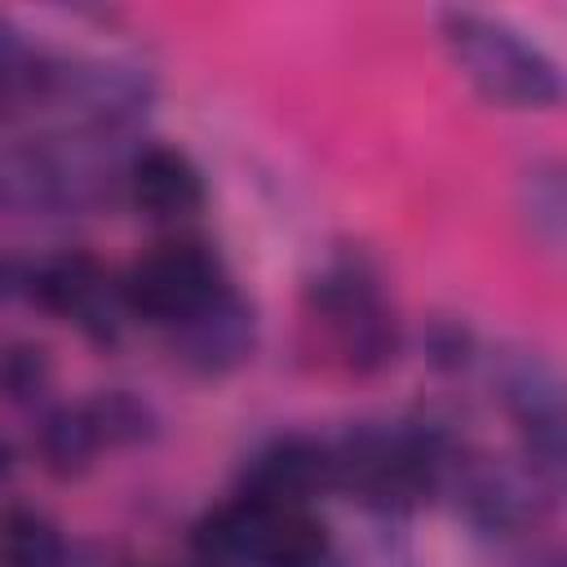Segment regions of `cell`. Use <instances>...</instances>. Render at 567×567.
Segmentation results:
<instances>
[{"label":"cell","instance_id":"cell-2","mask_svg":"<svg viewBox=\"0 0 567 567\" xmlns=\"http://www.w3.org/2000/svg\"><path fill=\"white\" fill-rule=\"evenodd\" d=\"M439 35L461 80L505 111H554L567 102L563 66L514 22L478 9H443Z\"/></svg>","mask_w":567,"mask_h":567},{"label":"cell","instance_id":"cell-18","mask_svg":"<svg viewBox=\"0 0 567 567\" xmlns=\"http://www.w3.org/2000/svg\"><path fill=\"white\" fill-rule=\"evenodd\" d=\"M532 567H567V554H549V558H536Z\"/></svg>","mask_w":567,"mask_h":567},{"label":"cell","instance_id":"cell-9","mask_svg":"<svg viewBox=\"0 0 567 567\" xmlns=\"http://www.w3.org/2000/svg\"><path fill=\"white\" fill-rule=\"evenodd\" d=\"M164 341H168L173 359L186 372H195V377H226V372H235V368H244L252 359L257 315L239 297V288L230 284L226 292H217L195 315H186L182 323L164 328Z\"/></svg>","mask_w":567,"mask_h":567},{"label":"cell","instance_id":"cell-5","mask_svg":"<svg viewBox=\"0 0 567 567\" xmlns=\"http://www.w3.org/2000/svg\"><path fill=\"white\" fill-rule=\"evenodd\" d=\"M492 399L518 439V461L567 501V372L536 350H501L492 359Z\"/></svg>","mask_w":567,"mask_h":567},{"label":"cell","instance_id":"cell-11","mask_svg":"<svg viewBox=\"0 0 567 567\" xmlns=\"http://www.w3.org/2000/svg\"><path fill=\"white\" fill-rule=\"evenodd\" d=\"M124 190L137 213H146L151 221H168V226L190 221L204 208V177L195 159L168 142H151L128 155Z\"/></svg>","mask_w":567,"mask_h":567},{"label":"cell","instance_id":"cell-13","mask_svg":"<svg viewBox=\"0 0 567 567\" xmlns=\"http://www.w3.org/2000/svg\"><path fill=\"white\" fill-rule=\"evenodd\" d=\"M102 452H106V447H102V434H97V425H93L84 399L44 412V421H40V430H35V456H40V465H44L49 474L75 478V474H84Z\"/></svg>","mask_w":567,"mask_h":567},{"label":"cell","instance_id":"cell-14","mask_svg":"<svg viewBox=\"0 0 567 567\" xmlns=\"http://www.w3.org/2000/svg\"><path fill=\"white\" fill-rule=\"evenodd\" d=\"M4 567H66L62 532L27 505L4 509Z\"/></svg>","mask_w":567,"mask_h":567},{"label":"cell","instance_id":"cell-6","mask_svg":"<svg viewBox=\"0 0 567 567\" xmlns=\"http://www.w3.org/2000/svg\"><path fill=\"white\" fill-rule=\"evenodd\" d=\"M310 323L319 328L323 346L332 350L337 363L350 372H381L399 354V315L381 288V275L372 270L368 257L346 252L332 257L310 292H306Z\"/></svg>","mask_w":567,"mask_h":567},{"label":"cell","instance_id":"cell-16","mask_svg":"<svg viewBox=\"0 0 567 567\" xmlns=\"http://www.w3.org/2000/svg\"><path fill=\"white\" fill-rule=\"evenodd\" d=\"M49 354L31 341H13L9 354H4V394L9 403H40L44 390H49Z\"/></svg>","mask_w":567,"mask_h":567},{"label":"cell","instance_id":"cell-8","mask_svg":"<svg viewBox=\"0 0 567 567\" xmlns=\"http://www.w3.org/2000/svg\"><path fill=\"white\" fill-rule=\"evenodd\" d=\"M13 292H27L31 306L75 323V332H84L97 346H111L133 319L124 279L106 275L89 252H53V257L31 261L27 284Z\"/></svg>","mask_w":567,"mask_h":567},{"label":"cell","instance_id":"cell-12","mask_svg":"<svg viewBox=\"0 0 567 567\" xmlns=\"http://www.w3.org/2000/svg\"><path fill=\"white\" fill-rule=\"evenodd\" d=\"M518 217L527 239L567 261V159H536L518 177Z\"/></svg>","mask_w":567,"mask_h":567},{"label":"cell","instance_id":"cell-1","mask_svg":"<svg viewBox=\"0 0 567 567\" xmlns=\"http://www.w3.org/2000/svg\"><path fill=\"white\" fill-rule=\"evenodd\" d=\"M452 439L416 421H363L332 439V492L394 518L443 492Z\"/></svg>","mask_w":567,"mask_h":567},{"label":"cell","instance_id":"cell-15","mask_svg":"<svg viewBox=\"0 0 567 567\" xmlns=\"http://www.w3.org/2000/svg\"><path fill=\"white\" fill-rule=\"evenodd\" d=\"M84 403H89V416H93L106 452L111 447H137L155 434V412L128 390H102V394H89Z\"/></svg>","mask_w":567,"mask_h":567},{"label":"cell","instance_id":"cell-7","mask_svg":"<svg viewBox=\"0 0 567 567\" xmlns=\"http://www.w3.org/2000/svg\"><path fill=\"white\" fill-rule=\"evenodd\" d=\"M226 288H230V279H226L217 252L186 235L146 248L124 275V297H128L133 319H146L159 332L182 323L186 315H195Z\"/></svg>","mask_w":567,"mask_h":567},{"label":"cell","instance_id":"cell-4","mask_svg":"<svg viewBox=\"0 0 567 567\" xmlns=\"http://www.w3.org/2000/svg\"><path fill=\"white\" fill-rule=\"evenodd\" d=\"M199 567H332L328 527L301 505H266L235 496L195 523Z\"/></svg>","mask_w":567,"mask_h":567},{"label":"cell","instance_id":"cell-17","mask_svg":"<svg viewBox=\"0 0 567 567\" xmlns=\"http://www.w3.org/2000/svg\"><path fill=\"white\" fill-rule=\"evenodd\" d=\"M332 567H412V558H408V549L399 540H368L354 558L332 563Z\"/></svg>","mask_w":567,"mask_h":567},{"label":"cell","instance_id":"cell-10","mask_svg":"<svg viewBox=\"0 0 567 567\" xmlns=\"http://www.w3.org/2000/svg\"><path fill=\"white\" fill-rule=\"evenodd\" d=\"M244 496L266 505H301L319 492H332V443L315 434H279L270 439L244 470Z\"/></svg>","mask_w":567,"mask_h":567},{"label":"cell","instance_id":"cell-3","mask_svg":"<svg viewBox=\"0 0 567 567\" xmlns=\"http://www.w3.org/2000/svg\"><path fill=\"white\" fill-rule=\"evenodd\" d=\"M111 142L84 128L22 137L4 155V204L27 217H75L111 195Z\"/></svg>","mask_w":567,"mask_h":567}]
</instances>
